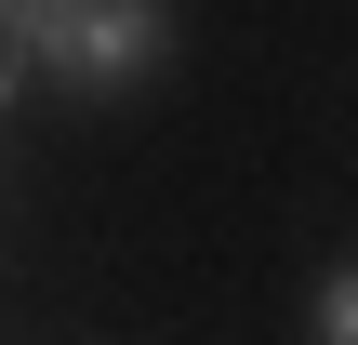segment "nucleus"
Instances as JSON below:
<instances>
[{
	"instance_id": "obj_1",
	"label": "nucleus",
	"mask_w": 358,
	"mask_h": 345,
	"mask_svg": "<svg viewBox=\"0 0 358 345\" xmlns=\"http://www.w3.org/2000/svg\"><path fill=\"white\" fill-rule=\"evenodd\" d=\"M53 66H133L146 53V13H13Z\"/></svg>"
},
{
	"instance_id": "obj_2",
	"label": "nucleus",
	"mask_w": 358,
	"mask_h": 345,
	"mask_svg": "<svg viewBox=\"0 0 358 345\" xmlns=\"http://www.w3.org/2000/svg\"><path fill=\"white\" fill-rule=\"evenodd\" d=\"M13 66H27V27H13V13H0V93H13Z\"/></svg>"
},
{
	"instance_id": "obj_3",
	"label": "nucleus",
	"mask_w": 358,
	"mask_h": 345,
	"mask_svg": "<svg viewBox=\"0 0 358 345\" xmlns=\"http://www.w3.org/2000/svg\"><path fill=\"white\" fill-rule=\"evenodd\" d=\"M332 345H358V279H345V293H332Z\"/></svg>"
}]
</instances>
